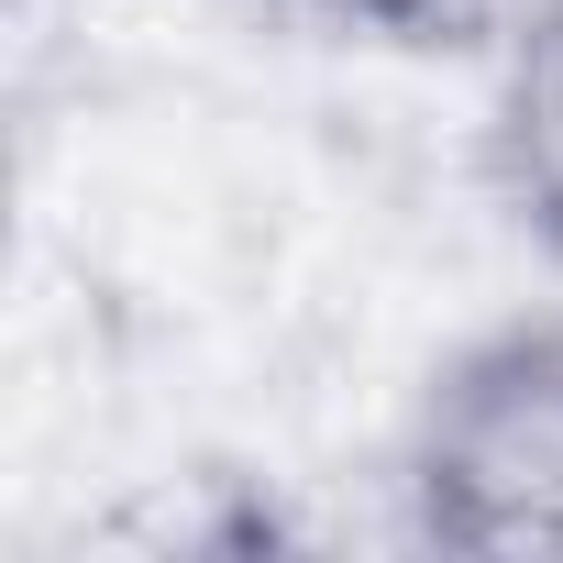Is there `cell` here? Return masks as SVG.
I'll return each mask as SVG.
<instances>
[{"instance_id":"obj_2","label":"cell","mask_w":563,"mask_h":563,"mask_svg":"<svg viewBox=\"0 0 563 563\" xmlns=\"http://www.w3.org/2000/svg\"><path fill=\"white\" fill-rule=\"evenodd\" d=\"M475 166H486V199L497 221L563 265V0L486 56V133H475Z\"/></svg>"},{"instance_id":"obj_1","label":"cell","mask_w":563,"mask_h":563,"mask_svg":"<svg viewBox=\"0 0 563 563\" xmlns=\"http://www.w3.org/2000/svg\"><path fill=\"white\" fill-rule=\"evenodd\" d=\"M409 541L464 563H563V310L464 332L398 442Z\"/></svg>"},{"instance_id":"obj_3","label":"cell","mask_w":563,"mask_h":563,"mask_svg":"<svg viewBox=\"0 0 563 563\" xmlns=\"http://www.w3.org/2000/svg\"><path fill=\"white\" fill-rule=\"evenodd\" d=\"M321 12L365 45H398V56H497L541 0H321Z\"/></svg>"}]
</instances>
